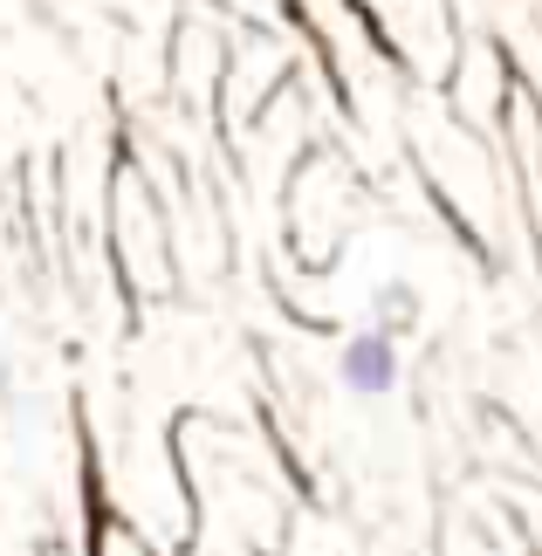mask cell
I'll return each instance as SVG.
<instances>
[{
    "label": "cell",
    "mask_w": 542,
    "mask_h": 556,
    "mask_svg": "<svg viewBox=\"0 0 542 556\" xmlns=\"http://www.w3.org/2000/svg\"><path fill=\"white\" fill-rule=\"evenodd\" d=\"M399 371H405L399 337H392V330H378V324H371V330H357L351 344L337 351V384H343L351 399H385V392L399 384Z\"/></svg>",
    "instance_id": "1"
},
{
    "label": "cell",
    "mask_w": 542,
    "mask_h": 556,
    "mask_svg": "<svg viewBox=\"0 0 542 556\" xmlns=\"http://www.w3.org/2000/svg\"><path fill=\"white\" fill-rule=\"evenodd\" d=\"M371 324H378V330H392V337L412 330V324H419V295H412L405 282H385V289L371 295Z\"/></svg>",
    "instance_id": "2"
}]
</instances>
